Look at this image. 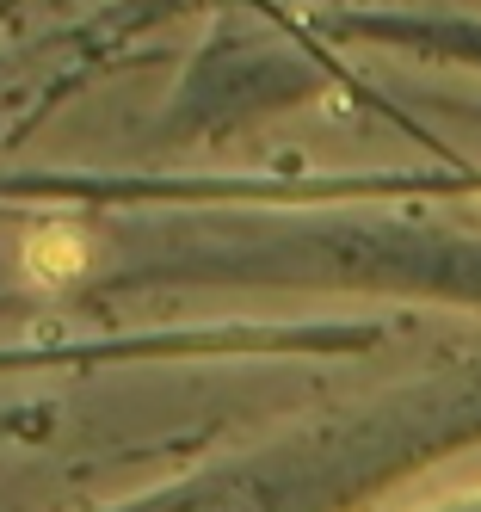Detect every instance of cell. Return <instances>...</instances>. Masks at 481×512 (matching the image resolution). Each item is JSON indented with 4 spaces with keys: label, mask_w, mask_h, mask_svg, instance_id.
<instances>
[{
    "label": "cell",
    "mask_w": 481,
    "mask_h": 512,
    "mask_svg": "<svg viewBox=\"0 0 481 512\" xmlns=\"http://www.w3.org/2000/svg\"><path fill=\"white\" fill-rule=\"evenodd\" d=\"M81 260H87V253H81V241H74V229H44V235H31V247H25V266L37 278H50V284L74 278Z\"/></svg>",
    "instance_id": "1"
}]
</instances>
